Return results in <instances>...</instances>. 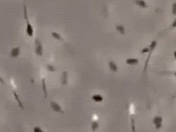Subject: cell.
<instances>
[{"instance_id":"7c38bea8","label":"cell","mask_w":176,"mask_h":132,"mask_svg":"<svg viewBox=\"0 0 176 132\" xmlns=\"http://www.w3.org/2000/svg\"><path fill=\"white\" fill-rule=\"evenodd\" d=\"M116 29L120 34H123V35H124V34H125V29L124 27L121 26V25H117V26H116Z\"/></svg>"},{"instance_id":"ac0fdd59","label":"cell","mask_w":176,"mask_h":132,"mask_svg":"<svg viewBox=\"0 0 176 132\" xmlns=\"http://www.w3.org/2000/svg\"><path fill=\"white\" fill-rule=\"evenodd\" d=\"M175 28H176V19H175L173 21V22L172 23L171 25H170V26L169 28H168V31H170V30H173V29H175Z\"/></svg>"},{"instance_id":"9a60e30c","label":"cell","mask_w":176,"mask_h":132,"mask_svg":"<svg viewBox=\"0 0 176 132\" xmlns=\"http://www.w3.org/2000/svg\"><path fill=\"white\" fill-rule=\"evenodd\" d=\"M42 90L43 92H44V94H45V97L47 98V87H46L45 80L44 78L42 79Z\"/></svg>"},{"instance_id":"3957f363","label":"cell","mask_w":176,"mask_h":132,"mask_svg":"<svg viewBox=\"0 0 176 132\" xmlns=\"http://www.w3.org/2000/svg\"><path fill=\"white\" fill-rule=\"evenodd\" d=\"M163 117L161 116H156L153 118V124H154L156 129H160L162 126L163 123Z\"/></svg>"},{"instance_id":"8992f818","label":"cell","mask_w":176,"mask_h":132,"mask_svg":"<svg viewBox=\"0 0 176 132\" xmlns=\"http://www.w3.org/2000/svg\"><path fill=\"white\" fill-rule=\"evenodd\" d=\"M20 53H21V47H17L11 49L10 52V56L11 58H16L20 55Z\"/></svg>"},{"instance_id":"5bb4252c","label":"cell","mask_w":176,"mask_h":132,"mask_svg":"<svg viewBox=\"0 0 176 132\" xmlns=\"http://www.w3.org/2000/svg\"><path fill=\"white\" fill-rule=\"evenodd\" d=\"M52 37H54V39H56L57 40L59 41H63V39L62 38V37L61 36L60 34H58V32H52Z\"/></svg>"},{"instance_id":"44dd1931","label":"cell","mask_w":176,"mask_h":132,"mask_svg":"<svg viewBox=\"0 0 176 132\" xmlns=\"http://www.w3.org/2000/svg\"><path fill=\"white\" fill-rule=\"evenodd\" d=\"M47 70L51 71V72H54L55 71V68L53 65H48L47 66Z\"/></svg>"},{"instance_id":"ba28073f","label":"cell","mask_w":176,"mask_h":132,"mask_svg":"<svg viewBox=\"0 0 176 132\" xmlns=\"http://www.w3.org/2000/svg\"><path fill=\"white\" fill-rule=\"evenodd\" d=\"M139 60L135 58H128L125 60V63L129 65H135L139 63Z\"/></svg>"},{"instance_id":"5b68a950","label":"cell","mask_w":176,"mask_h":132,"mask_svg":"<svg viewBox=\"0 0 176 132\" xmlns=\"http://www.w3.org/2000/svg\"><path fill=\"white\" fill-rule=\"evenodd\" d=\"M35 53L39 56L43 55V47L40 42L38 39L35 40Z\"/></svg>"},{"instance_id":"e0dca14e","label":"cell","mask_w":176,"mask_h":132,"mask_svg":"<svg viewBox=\"0 0 176 132\" xmlns=\"http://www.w3.org/2000/svg\"><path fill=\"white\" fill-rule=\"evenodd\" d=\"M161 74H164V75H172V76H175L176 77V70L175 71H164Z\"/></svg>"},{"instance_id":"4fadbf2b","label":"cell","mask_w":176,"mask_h":132,"mask_svg":"<svg viewBox=\"0 0 176 132\" xmlns=\"http://www.w3.org/2000/svg\"><path fill=\"white\" fill-rule=\"evenodd\" d=\"M67 81H68V74L66 72H63L62 75H61V82L62 84L65 85L67 84Z\"/></svg>"},{"instance_id":"52a82bcc","label":"cell","mask_w":176,"mask_h":132,"mask_svg":"<svg viewBox=\"0 0 176 132\" xmlns=\"http://www.w3.org/2000/svg\"><path fill=\"white\" fill-rule=\"evenodd\" d=\"M108 65H109V69L112 72H114V73L118 72V66H117L116 63L114 61H113V60L109 61Z\"/></svg>"},{"instance_id":"d6986e66","label":"cell","mask_w":176,"mask_h":132,"mask_svg":"<svg viewBox=\"0 0 176 132\" xmlns=\"http://www.w3.org/2000/svg\"><path fill=\"white\" fill-rule=\"evenodd\" d=\"M172 13L173 16H176V2L173 3L172 4V9H171Z\"/></svg>"},{"instance_id":"30bf717a","label":"cell","mask_w":176,"mask_h":132,"mask_svg":"<svg viewBox=\"0 0 176 132\" xmlns=\"http://www.w3.org/2000/svg\"><path fill=\"white\" fill-rule=\"evenodd\" d=\"M13 96H14V98H15V99L18 102V105H19L20 108H21V109H23L24 108L23 105V103H22L21 100H20V98H19V96H18V95L16 94V92L15 91H13Z\"/></svg>"},{"instance_id":"7a4b0ae2","label":"cell","mask_w":176,"mask_h":132,"mask_svg":"<svg viewBox=\"0 0 176 132\" xmlns=\"http://www.w3.org/2000/svg\"><path fill=\"white\" fill-rule=\"evenodd\" d=\"M157 46V42L156 40H153L152 42H151L150 44H149V48H150V51L149 52V55L148 56H147V58H146V61H145V63H144V73H146V69H147V67H148L149 62V60H150L151 55H152L153 51H154Z\"/></svg>"},{"instance_id":"2e32d148","label":"cell","mask_w":176,"mask_h":132,"mask_svg":"<svg viewBox=\"0 0 176 132\" xmlns=\"http://www.w3.org/2000/svg\"><path fill=\"white\" fill-rule=\"evenodd\" d=\"M99 127V124L97 121H93L91 124V128L93 131H95Z\"/></svg>"},{"instance_id":"6da1fadb","label":"cell","mask_w":176,"mask_h":132,"mask_svg":"<svg viewBox=\"0 0 176 132\" xmlns=\"http://www.w3.org/2000/svg\"><path fill=\"white\" fill-rule=\"evenodd\" d=\"M23 16H24V18H25V21L26 22V32L27 35L30 37H32L34 34V29H33V27L31 25V23H30V21L28 19V10H27V8L25 5H23Z\"/></svg>"},{"instance_id":"7402d4cb","label":"cell","mask_w":176,"mask_h":132,"mask_svg":"<svg viewBox=\"0 0 176 132\" xmlns=\"http://www.w3.org/2000/svg\"><path fill=\"white\" fill-rule=\"evenodd\" d=\"M33 131L34 132H42L43 130L41 129L40 126H35L33 129Z\"/></svg>"},{"instance_id":"ffe728a7","label":"cell","mask_w":176,"mask_h":132,"mask_svg":"<svg viewBox=\"0 0 176 132\" xmlns=\"http://www.w3.org/2000/svg\"><path fill=\"white\" fill-rule=\"evenodd\" d=\"M149 51H150V48H149V47H144V48H143V49L141 50V53L143 54V53H149Z\"/></svg>"},{"instance_id":"9c48e42d","label":"cell","mask_w":176,"mask_h":132,"mask_svg":"<svg viewBox=\"0 0 176 132\" xmlns=\"http://www.w3.org/2000/svg\"><path fill=\"white\" fill-rule=\"evenodd\" d=\"M135 2L136 4L138 5V7H140V8L146 9L148 7V5L144 0H135Z\"/></svg>"},{"instance_id":"277c9868","label":"cell","mask_w":176,"mask_h":132,"mask_svg":"<svg viewBox=\"0 0 176 132\" xmlns=\"http://www.w3.org/2000/svg\"><path fill=\"white\" fill-rule=\"evenodd\" d=\"M50 107H51V108L54 111L56 112V113H61V114H64V111L63 110L62 108L61 107V105L57 103L55 101H51L50 102Z\"/></svg>"},{"instance_id":"8fae6325","label":"cell","mask_w":176,"mask_h":132,"mask_svg":"<svg viewBox=\"0 0 176 132\" xmlns=\"http://www.w3.org/2000/svg\"><path fill=\"white\" fill-rule=\"evenodd\" d=\"M92 99L94 101H95V102L98 103V102H101V101L104 100V98L102 97V96L100 95V94H95V95L92 96Z\"/></svg>"}]
</instances>
